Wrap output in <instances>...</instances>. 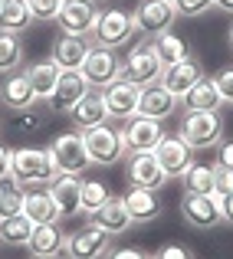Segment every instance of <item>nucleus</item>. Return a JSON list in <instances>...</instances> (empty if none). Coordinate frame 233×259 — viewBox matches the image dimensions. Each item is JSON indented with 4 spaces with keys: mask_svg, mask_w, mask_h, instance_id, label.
Instances as JSON below:
<instances>
[{
    "mask_svg": "<svg viewBox=\"0 0 233 259\" xmlns=\"http://www.w3.org/2000/svg\"><path fill=\"white\" fill-rule=\"evenodd\" d=\"M151 259H194V253L187 246H181V243H168L158 253H151Z\"/></svg>",
    "mask_w": 233,
    "mask_h": 259,
    "instance_id": "ea45409f",
    "label": "nucleus"
},
{
    "mask_svg": "<svg viewBox=\"0 0 233 259\" xmlns=\"http://www.w3.org/2000/svg\"><path fill=\"white\" fill-rule=\"evenodd\" d=\"M26 26H33V13H30V7H26V0H4V10H0V30L23 33Z\"/></svg>",
    "mask_w": 233,
    "mask_h": 259,
    "instance_id": "473e14b6",
    "label": "nucleus"
},
{
    "mask_svg": "<svg viewBox=\"0 0 233 259\" xmlns=\"http://www.w3.org/2000/svg\"><path fill=\"white\" fill-rule=\"evenodd\" d=\"M10 177V148L0 145V181H7Z\"/></svg>",
    "mask_w": 233,
    "mask_h": 259,
    "instance_id": "a18cd8bd",
    "label": "nucleus"
},
{
    "mask_svg": "<svg viewBox=\"0 0 233 259\" xmlns=\"http://www.w3.org/2000/svg\"><path fill=\"white\" fill-rule=\"evenodd\" d=\"M89 223L99 227V230H105L108 236H122L128 227H132V217H128V207H125L122 197H108L99 210L89 213Z\"/></svg>",
    "mask_w": 233,
    "mask_h": 259,
    "instance_id": "aec40b11",
    "label": "nucleus"
},
{
    "mask_svg": "<svg viewBox=\"0 0 233 259\" xmlns=\"http://www.w3.org/2000/svg\"><path fill=\"white\" fill-rule=\"evenodd\" d=\"M53 118V108L43 105V102H33L30 108H20V112H10V118L4 121V128L10 135H33V132H43Z\"/></svg>",
    "mask_w": 233,
    "mask_h": 259,
    "instance_id": "5701e85b",
    "label": "nucleus"
},
{
    "mask_svg": "<svg viewBox=\"0 0 233 259\" xmlns=\"http://www.w3.org/2000/svg\"><path fill=\"white\" fill-rule=\"evenodd\" d=\"M66 246V233L59 223H33V233L26 240V249L33 256H59Z\"/></svg>",
    "mask_w": 233,
    "mask_h": 259,
    "instance_id": "a878e982",
    "label": "nucleus"
},
{
    "mask_svg": "<svg viewBox=\"0 0 233 259\" xmlns=\"http://www.w3.org/2000/svg\"><path fill=\"white\" fill-rule=\"evenodd\" d=\"M69 121L79 128V132H86V128H95V125H102V121H108V112H105V102H102V92H89V95H82V99L76 102V105L69 108Z\"/></svg>",
    "mask_w": 233,
    "mask_h": 259,
    "instance_id": "b1692460",
    "label": "nucleus"
},
{
    "mask_svg": "<svg viewBox=\"0 0 233 259\" xmlns=\"http://www.w3.org/2000/svg\"><path fill=\"white\" fill-rule=\"evenodd\" d=\"M154 158H158V164H161L164 177H181L194 164V148H190L181 135H164L161 145L154 148Z\"/></svg>",
    "mask_w": 233,
    "mask_h": 259,
    "instance_id": "4468645a",
    "label": "nucleus"
},
{
    "mask_svg": "<svg viewBox=\"0 0 233 259\" xmlns=\"http://www.w3.org/2000/svg\"><path fill=\"white\" fill-rule=\"evenodd\" d=\"M50 154H53V164H56L59 174H82L92 164L86 151V141H82V132H66L59 138H53Z\"/></svg>",
    "mask_w": 233,
    "mask_h": 259,
    "instance_id": "0eeeda50",
    "label": "nucleus"
},
{
    "mask_svg": "<svg viewBox=\"0 0 233 259\" xmlns=\"http://www.w3.org/2000/svg\"><path fill=\"white\" fill-rule=\"evenodd\" d=\"M132 17H135V30H141L145 36H154V33H164L174 26L177 10L171 0H141Z\"/></svg>",
    "mask_w": 233,
    "mask_h": 259,
    "instance_id": "ddd939ff",
    "label": "nucleus"
},
{
    "mask_svg": "<svg viewBox=\"0 0 233 259\" xmlns=\"http://www.w3.org/2000/svg\"><path fill=\"white\" fill-rule=\"evenodd\" d=\"M223 128H227V125H223L220 112H184L177 135H181L194 151H207V148L220 145Z\"/></svg>",
    "mask_w": 233,
    "mask_h": 259,
    "instance_id": "f03ea898",
    "label": "nucleus"
},
{
    "mask_svg": "<svg viewBox=\"0 0 233 259\" xmlns=\"http://www.w3.org/2000/svg\"><path fill=\"white\" fill-rule=\"evenodd\" d=\"M132 33H135L132 13L122 10V7H105V10H99V17H95V26H92V33H89V39H92V46L119 50V46H125L128 39H132Z\"/></svg>",
    "mask_w": 233,
    "mask_h": 259,
    "instance_id": "7ed1b4c3",
    "label": "nucleus"
},
{
    "mask_svg": "<svg viewBox=\"0 0 233 259\" xmlns=\"http://www.w3.org/2000/svg\"><path fill=\"white\" fill-rule=\"evenodd\" d=\"M33 259H59V256H33Z\"/></svg>",
    "mask_w": 233,
    "mask_h": 259,
    "instance_id": "09e8293b",
    "label": "nucleus"
},
{
    "mask_svg": "<svg viewBox=\"0 0 233 259\" xmlns=\"http://www.w3.org/2000/svg\"><path fill=\"white\" fill-rule=\"evenodd\" d=\"M223 105H227V102L220 99V92H217V85H214L210 76H204L201 82L184 95V108H187V112H220Z\"/></svg>",
    "mask_w": 233,
    "mask_h": 259,
    "instance_id": "c85d7f7f",
    "label": "nucleus"
},
{
    "mask_svg": "<svg viewBox=\"0 0 233 259\" xmlns=\"http://www.w3.org/2000/svg\"><path fill=\"white\" fill-rule=\"evenodd\" d=\"M23 66V39L20 33L0 30V76H10Z\"/></svg>",
    "mask_w": 233,
    "mask_h": 259,
    "instance_id": "2f4dec72",
    "label": "nucleus"
},
{
    "mask_svg": "<svg viewBox=\"0 0 233 259\" xmlns=\"http://www.w3.org/2000/svg\"><path fill=\"white\" fill-rule=\"evenodd\" d=\"M108 187L102 181H82V190H79V203H82V213H92V210H99L102 203L108 200Z\"/></svg>",
    "mask_w": 233,
    "mask_h": 259,
    "instance_id": "c9c22d12",
    "label": "nucleus"
},
{
    "mask_svg": "<svg viewBox=\"0 0 233 259\" xmlns=\"http://www.w3.org/2000/svg\"><path fill=\"white\" fill-rule=\"evenodd\" d=\"M128 207V217H132V223H151L161 217V200H158V190L151 187H128V194L122 197Z\"/></svg>",
    "mask_w": 233,
    "mask_h": 259,
    "instance_id": "4be33fe9",
    "label": "nucleus"
},
{
    "mask_svg": "<svg viewBox=\"0 0 233 259\" xmlns=\"http://www.w3.org/2000/svg\"><path fill=\"white\" fill-rule=\"evenodd\" d=\"M164 181H168V177H164L161 164H158L154 151H132V154H128V184L161 190Z\"/></svg>",
    "mask_w": 233,
    "mask_h": 259,
    "instance_id": "a211bd4d",
    "label": "nucleus"
},
{
    "mask_svg": "<svg viewBox=\"0 0 233 259\" xmlns=\"http://www.w3.org/2000/svg\"><path fill=\"white\" fill-rule=\"evenodd\" d=\"M161 138H164L161 121L145 118V115H135V118H128L125 128H122L125 154H132V151H154V148L161 145Z\"/></svg>",
    "mask_w": 233,
    "mask_h": 259,
    "instance_id": "2eb2a0df",
    "label": "nucleus"
},
{
    "mask_svg": "<svg viewBox=\"0 0 233 259\" xmlns=\"http://www.w3.org/2000/svg\"><path fill=\"white\" fill-rule=\"evenodd\" d=\"M148 43H151L154 56L161 59V66H171V63H181V59L190 56V46L184 36H177L174 30H164V33H154V36H148Z\"/></svg>",
    "mask_w": 233,
    "mask_h": 259,
    "instance_id": "cd10ccee",
    "label": "nucleus"
},
{
    "mask_svg": "<svg viewBox=\"0 0 233 259\" xmlns=\"http://www.w3.org/2000/svg\"><path fill=\"white\" fill-rule=\"evenodd\" d=\"M227 39H230V46H233V23H230V30H227Z\"/></svg>",
    "mask_w": 233,
    "mask_h": 259,
    "instance_id": "de8ad7c7",
    "label": "nucleus"
},
{
    "mask_svg": "<svg viewBox=\"0 0 233 259\" xmlns=\"http://www.w3.org/2000/svg\"><path fill=\"white\" fill-rule=\"evenodd\" d=\"M33 102H36V95H33V89H30V79H26V72H10V76L0 82V105H4L7 112L30 108Z\"/></svg>",
    "mask_w": 233,
    "mask_h": 259,
    "instance_id": "393cba45",
    "label": "nucleus"
},
{
    "mask_svg": "<svg viewBox=\"0 0 233 259\" xmlns=\"http://www.w3.org/2000/svg\"><path fill=\"white\" fill-rule=\"evenodd\" d=\"M161 69H164V66H161V59L154 56V50H151L148 39H141V43L135 46L125 59H122V79H128V82L138 85V89L158 82Z\"/></svg>",
    "mask_w": 233,
    "mask_h": 259,
    "instance_id": "423d86ee",
    "label": "nucleus"
},
{
    "mask_svg": "<svg viewBox=\"0 0 233 259\" xmlns=\"http://www.w3.org/2000/svg\"><path fill=\"white\" fill-rule=\"evenodd\" d=\"M17 213H23V187L13 177H7V181H0V220Z\"/></svg>",
    "mask_w": 233,
    "mask_h": 259,
    "instance_id": "f704fd0d",
    "label": "nucleus"
},
{
    "mask_svg": "<svg viewBox=\"0 0 233 259\" xmlns=\"http://www.w3.org/2000/svg\"><path fill=\"white\" fill-rule=\"evenodd\" d=\"M138 95H141V89L132 85L128 79H115L112 85H105L102 89V102H105L108 118H115V121L135 118L138 115Z\"/></svg>",
    "mask_w": 233,
    "mask_h": 259,
    "instance_id": "f8f14e48",
    "label": "nucleus"
},
{
    "mask_svg": "<svg viewBox=\"0 0 233 259\" xmlns=\"http://www.w3.org/2000/svg\"><path fill=\"white\" fill-rule=\"evenodd\" d=\"M92 50V39L89 36H69V33H59L56 43L50 50V59L59 66V69H79L82 59Z\"/></svg>",
    "mask_w": 233,
    "mask_h": 259,
    "instance_id": "412c9836",
    "label": "nucleus"
},
{
    "mask_svg": "<svg viewBox=\"0 0 233 259\" xmlns=\"http://www.w3.org/2000/svg\"><path fill=\"white\" fill-rule=\"evenodd\" d=\"M177 10V17H204L214 7V0H171Z\"/></svg>",
    "mask_w": 233,
    "mask_h": 259,
    "instance_id": "4c0bfd02",
    "label": "nucleus"
},
{
    "mask_svg": "<svg viewBox=\"0 0 233 259\" xmlns=\"http://www.w3.org/2000/svg\"><path fill=\"white\" fill-rule=\"evenodd\" d=\"M0 10H4V0H0Z\"/></svg>",
    "mask_w": 233,
    "mask_h": 259,
    "instance_id": "3c124183",
    "label": "nucleus"
},
{
    "mask_svg": "<svg viewBox=\"0 0 233 259\" xmlns=\"http://www.w3.org/2000/svg\"><path fill=\"white\" fill-rule=\"evenodd\" d=\"M89 92H92V89H89V82L82 79L79 69H63L59 79H56V89H53V95H50V108L53 112H69L82 95H89Z\"/></svg>",
    "mask_w": 233,
    "mask_h": 259,
    "instance_id": "dca6fc26",
    "label": "nucleus"
},
{
    "mask_svg": "<svg viewBox=\"0 0 233 259\" xmlns=\"http://www.w3.org/2000/svg\"><path fill=\"white\" fill-rule=\"evenodd\" d=\"M204 76H207V72H204V63L197 56H187V59H181V63L164 66L161 76H158V82L168 89V92H174L177 99H184V95L201 82Z\"/></svg>",
    "mask_w": 233,
    "mask_h": 259,
    "instance_id": "9b49d317",
    "label": "nucleus"
},
{
    "mask_svg": "<svg viewBox=\"0 0 233 259\" xmlns=\"http://www.w3.org/2000/svg\"><path fill=\"white\" fill-rule=\"evenodd\" d=\"M210 79H214V85H217V92H220V99H223V102H233V66H223V69H217Z\"/></svg>",
    "mask_w": 233,
    "mask_h": 259,
    "instance_id": "58836bf2",
    "label": "nucleus"
},
{
    "mask_svg": "<svg viewBox=\"0 0 233 259\" xmlns=\"http://www.w3.org/2000/svg\"><path fill=\"white\" fill-rule=\"evenodd\" d=\"M177 102L181 99H177L174 92H168L161 82H151V85L141 89V95H138V115L164 121V118H171V115L177 112Z\"/></svg>",
    "mask_w": 233,
    "mask_h": 259,
    "instance_id": "f3484780",
    "label": "nucleus"
},
{
    "mask_svg": "<svg viewBox=\"0 0 233 259\" xmlns=\"http://www.w3.org/2000/svg\"><path fill=\"white\" fill-rule=\"evenodd\" d=\"M82 141H86V151H89V161H92V164L112 167L125 158L122 128L108 125V121H102V125H95V128H86V132H82Z\"/></svg>",
    "mask_w": 233,
    "mask_h": 259,
    "instance_id": "20e7f679",
    "label": "nucleus"
},
{
    "mask_svg": "<svg viewBox=\"0 0 233 259\" xmlns=\"http://www.w3.org/2000/svg\"><path fill=\"white\" fill-rule=\"evenodd\" d=\"M59 171L53 164L50 148H17L10 151V177L20 187H46Z\"/></svg>",
    "mask_w": 233,
    "mask_h": 259,
    "instance_id": "f257e3e1",
    "label": "nucleus"
},
{
    "mask_svg": "<svg viewBox=\"0 0 233 259\" xmlns=\"http://www.w3.org/2000/svg\"><path fill=\"white\" fill-rule=\"evenodd\" d=\"M59 66L53 63V59H43V63H33L30 69H26V79H30V89L33 95H36V102H50L53 89H56V79H59Z\"/></svg>",
    "mask_w": 233,
    "mask_h": 259,
    "instance_id": "c756f323",
    "label": "nucleus"
},
{
    "mask_svg": "<svg viewBox=\"0 0 233 259\" xmlns=\"http://www.w3.org/2000/svg\"><path fill=\"white\" fill-rule=\"evenodd\" d=\"M92 4H105V0H92Z\"/></svg>",
    "mask_w": 233,
    "mask_h": 259,
    "instance_id": "8fccbe9b",
    "label": "nucleus"
},
{
    "mask_svg": "<svg viewBox=\"0 0 233 259\" xmlns=\"http://www.w3.org/2000/svg\"><path fill=\"white\" fill-rule=\"evenodd\" d=\"M26 7H30L33 20H40V23H53L59 13V7H63V0H26Z\"/></svg>",
    "mask_w": 233,
    "mask_h": 259,
    "instance_id": "e433bc0d",
    "label": "nucleus"
},
{
    "mask_svg": "<svg viewBox=\"0 0 233 259\" xmlns=\"http://www.w3.org/2000/svg\"><path fill=\"white\" fill-rule=\"evenodd\" d=\"M108 249H112V236H108L105 230L86 223L82 230L66 233L63 253H66V259H105Z\"/></svg>",
    "mask_w": 233,
    "mask_h": 259,
    "instance_id": "6e6552de",
    "label": "nucleus"
},
{
    "mask_svg": "<svg viewBox=\"0 0 233 259\" xmlns=\"http://www.w3.org/2000/svg\"><path fill=\"white\" fill-rule=\"evenodd\" d=\"M220 213H223V223L233 227V190L230 194H220Z\"/></svg>",
    "mask_w": 233,
    "mask_h": 259,
    "instance_id": "c03bdc74",
    "label": "nucleus"
},
{
    "mask_svg": "<svg viewBox=\"0 0 233 259\" xmlns=\"http://www.w3.org/2000/svg\"><path fill=\"white\" fill-rule=\"evenodd\" d=\"M95 17H99V7L92 0H63L56 20L53 23L59 26V33H69V36H89L95 26Z\"/></svg>",
    "mask_w": 233,
    "mask_h": 259,
    "instance_id": "9d476101",
    "label": "nucleus"
},
{
    "mask_svg": "<svg viewBox=\"0 0 233 259\" xmlns=\"http://www.w3.org/2000/svg\"><path fill=\"white\" fill-rule=\"evenodd\" d=\"M30 233H33V220L26 213L0 220V243H4V246H26Z\"/></svg>",
    "mask_w": 233,
    "mask_h": 259,
    "instance_id": "72a5a7b5",
    "label": "nucleus"
},
{
    "mask_svg": "<svg viewBox=\"0 0 233 259\" xmlns=\"http://www.w3.org/2000/svg\"><path fill=\"white\" fill-rule=\"evenodd\" d=\"M23 213L33 223H59V210L53 203L50 187H23Z\"/></svg>",
    "mask_w": 233,
    "mask_h": 259,
    "instance_id": "bb28decb",
    "label": "nucleus"
},
{
    "mask_svg": "<svg viewBox=\"0 0 233 259\" xmlns=\"http://www.w3.org/2000/svg\"><path fill=\"white\" fill-rule=\"evenodd\" d=\"M105 259H151V253H145L138 246H115L105 253Z\"/></svg>",
    "mask_w": 233,
    "mask_h": 259,
    "instance_id": "a19ab883",
    "label": "nucleus"
},
{
    "mask_svg": "<svg viewBox=\"0 0 233 259\" xmlns=\"http://www.w3.org/2000/svg\"><path fill=\"white\" fill-rule=\"evenodd\" d=\"M217 167H227V171H233V141L220 138V145H217Z\"/></svg>",
    "mask_w": 233,
    "mask_h": 259,
    "instance_id": "79ce46f5",
    "label": "nucleus"
},
{
    "mask_svg": "<svg viewBox=\"0 0 233 259\" xmlns=\"http://www.w3.org/2000/svg\"><path fill=\"white\" fill-rule=\"evenodd\" d=\"M214 181H217V164H204V161H194L181 174L184 194H214Z\"/></svg>",
    "mask_w": 233,
    "mask_h": 259,
    "instance_id": "7c9ffc66",
    "label": "nucleus"
},
{
    "mask_svg": "<svg viewBox=\"0 0 233 259\" xmlns=\"http://www.w3.org/2000/svg\"><path fill=\"white\" fill-rule=\"evenodd\" d=\"M50 194L53 203H56L59 217H76L82 213V203H79V190H82V177L79 174H56L50 184Z\"/></svg>",
    "mask_w": 233,
    "mask_h": 259,
    "instance_id": "6ab92c4d",
    "label": "nucleus"
},
{
    "mask_svg": "<svg viewBox=\"0 0 233 259\" xmlns=\"http://www.w3.org/2000/svg\"><path fill=\"white\" fill-rule=\"evenodd\" d=\"M214 7H217V10H223V13H230V17H233V0H214Z\"/></svg>",
    "mask_w": 233,
    "mask_h": 259,
    "instance_id": "49530a36",
    "label": "nucleus"
},
{
    "mask_svg": "<svg viewBox=\"0 0 233 259\" xmlns=\"http://www.w3.org/2000/svg\"><path fill=\"white\" fill-rule=\"evenodd\" d=\"M79 72H82V79L89 82V89L102 92V89L112 85L115 79H122V59L115 56V50H108V46H92L89 56L82 59Z\"/></svg>",
    "mask_w": 233,
    "mask_h": 259,
    "instance_id": "39448f33",
    "label": "nucleus"
},
{
    "mask_svg": "<svg viewBox=\"0 0 233 259\" xmlns=\"http://www.w3.org/2000/svg\"><path fill=\"white\" fill-rule=\"evenodd\" d=\"M233 190V171H227V167H217V181H214V194H230Z\"/></svg>",
    "mask_w": 233,
    "mask_h": 259,
    "instance_id": "37998d69",
    "label": "nucleus"
},
{
    "mask_svg": "<svg viewBox=\"0 0 233 259\" xmlns=\"http://www.w3.org/2000/svg\"><path fill=\"white\" fill-rule=\"evenodd\" d=\"M181 217L194 230H214L223 223L220 197L217 194H184L181 197Z\"/></svg>",
    "mask_w": 233,
    "mask_h": 259,
    "instance_id": "1a4fd4ad",
    "label": "nucleus"
}]
</instances>
